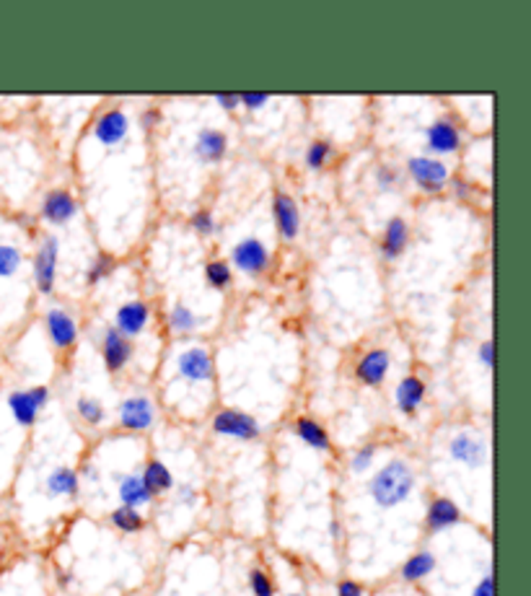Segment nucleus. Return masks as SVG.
<instances>
[{
  "label": "nucleus",
  "mask_w": 531,
  "mask_h": 596,
  "mask_svg": "<svg viewBox=\"0 0 531 596\" xmlns=\"http://www.w3.org/2000/svg\"><path fill=\"white\" fill-rule=\"evenodd\" d=\"M414 485H417V477H414L413 464L405 459H391L371 477L368 495L379 508H397L413 495Z\"/></svg>",
  "instance_id": "f257e3e1"
},
{
  "label": "nucleus",
  "mask_w": 531,
  "mask_h": 596,
  "mask_svg": "<svg viewBox=\"0 0 531 596\" xmlns=\"http://www.w3.org/2000/svg\"><path fill=\"white\" fill-rule=\"evenodd\" d=\"M213 431L223 439L234 441H257L262 436L260 420L237 407H223L213 415Z\"/></svg>",
  "instance_id": "f03ea898"
},
{
  "label": "nucleus",
  "mask_w": 531,
  "mask_h": 596,
  "mask_svg": "<svg viewBox=\"0 0 531 596\" xmlns=\"http://www.w3.org/2000/svg\"><path fill=\"white\" fill-rule=\"evenodd\" d=\"M47 402H50V389L42 387V384L8 394V410L21 428H31Z\"/></svg>",
  "instance_id": "7ed1b4c3"
},
{
  "label": "nucleus",
  "mask_w": 531,
  "mask_h": 596,
  "mask_svg": "<svg viewBox=\"0 0 531 596\" xmlns=\"http://www.w3.org/2000/svg\"><path fill=\"white\" fill-rule=\"evenodd\" d=\"M407 172L414 179V184L422 189V192H441L443 187L448 184V166L443 164L441 158H433V156H413L407 158Z\"/></svg>",
  "instance_id": "20e7f679"
},
{
  "label": "nucleus",
  "mask_w": 531,
  "mask_h": 596,
  "mask_svg": "<svg viewBox=\"0 0 531 596\" xmlns=\"http://www.w3.org/2000/svg\"><path fill=\"white\" fill-rule=\"evenodd\" d=\"M448 456L467 467V470H479L487 464L490 459V448H487V441L474 436V433H456L451 441H448Z\"/></svg>",
  "instance_id": "39448f33"
},
{
  "label": "nucleus",
  "mask_w": 531,
  "mask_h": 596,
  "mask_svg": "<svg viewBox=\"0 0 531 596\" xmlns=\"http://www.w3.org/2000/svg\"><path fill=\"white\" fill-rule=\"evenodd\" d=\"M117 423L122 431L146 433L156 423V407L148 397H127V399L119 402Z\"/></svg>",
  "instance_id": "423d86ee"
},
{
  "label": "nucleus",
  "mask_w": 531,
  "mask_h": 596,
  "mask_svg": "<svg viewBox=\"0 0 531 596\" xmlns=\"http://www.w3.org/2000/svg\"><path fill=\"white\" fill-rule=\"evenodd\" d=\"M58 260H60V241L55 234L42 238L39 252L34 257V280L42 294H50L55 288L58 278Z\"/></svg>",
  "instance_id": "0eeeda50"
},
{
  "label": "nucleus",
  "mask_w": 531,
  "mask_h": 596,
  "mask_svg": "<svg viewBox=\"0 0 531 596\" xmlns=\"http://www.w3.org/2000/svg\"><path fill=\"white\" fill-rule=\"evenodd\" d=\"M231 262L249 278H257L270 270V249L260 238H244L231 249Z\"/></svg>",
  "instance_id": "6e6552de"
},
{
  "label": "nucleus",
  "mask_w": 531,
  "mask_h": 596,
  "mask_svg": "<svg viewBox=\"0 0 531 596\" xmlns=\"http://www.w3.org/2000/svg\"><path fill=\"white\" fill-rule=\"evenodd\" d=\"M177 371L181 379H187L192 384H207V382H213V374H215L213 356L207 353L205 348L192 345V348L179 353Z\"/></svg>",
  "instance_id": "1a4fd4ad"
},
{
  "label": "nucleus",
  "mask_w": 531,
  "mask_h": 596,
  "mask_svg": "<svg viewBox=\"0 0 531 596\" xmlns=\"http://www.w3.org/2000/svg\"><path fill=\"white\" fill-rule=\"evenodd\" d=\"M148 325H150V306H148L146 301H138V298L122 303L117 309V314H115V329L122 332L127 340L143 334Z\"/></svg>",
  "instance_id": "9d476101"
},
{
  "label": "nucleus",
  "mask_w": 531,
  "mask_h": 596,
  "mask_svg": "<svg viewBox=\"0 0 531 596\" xmlns=\"http://www.w3.org/2000/svg\"><path fill=\"white\" fill-rule=\"evenodd\" d=\"M127 135H130V117L122 109H107L93 125V138L101 146H109V149L125 143Z\"/></svg>",
  "instance_id": "9b49d317"
},
{
  "label": "nucleus",
  "mask_w": 531,
  "mask_h": 596,
  "mask_svg": "<svg viewBox=\"0 0 531 596\" xmlns=\"http://www.w3.org/2000/svg\"><path fill=\"white\" fill-rule=\"evenodd\" d=\"M389 368H391V353L384 348H374L366 356H360L355 366V379L366 387H379L386 379Z\"/></svg>",
  "instance_id": "f8f14e48"
},
{
  "label": "nucleus",
  "mask_w": 531,
  "mask_h": 596,
  "mask_svg": "<svg viewBox=\"0 0 531 596\" xmlns=\"http://www.w3.org/2000/svg\"><path fill=\"white\" fill-rule=\"evenodd\" d=\"M425 143H428V150L441 153V156L456 153V150L462 149V130L451 117L436 119L428 127V133H425Z\"/></svg>",
  "instance_id": "ddd939ff"
},
{
  "label": "nucleus",
  "mask_w": 531,
  "mask_h": 596,
  "mask_svg": "<svg viewBox=\"0 0 531 596\" xmlns=\"http://www.w3.org/2000/svg\"><path fill=\"white\" fill-rule=\"evenodd\" d=\"M101 358H104V366L109 374H119V371H125V366L133 358V342L122 332L109 327L101 340Z\"/></svg>",
  "instance_id": "4468645a"
},
{
  "label": "nucleus",
  "mask_w": 531,
  "mask_h": 596,
  "mask_svg": "<svg viewBox=\"0 0 531 596\" xmlns=\"http://www.w3.org/2000/svg\"><path fill=\"white\" fill-rule=\"evenodd\" d=\"M42 218L50 223V226H65L76 218L78 213V203L76 197L68 192V189H52L47 192V197L42 200Z\"/></svg>",
  "instance_id": "2eb2a0df"
},
{
  "label": "nucleus",
  "mask_w": 531,
  "mask_h": 596,
  "mask_svg": "<svg viewBox=\"0 0 531 596\" xmlns=\"http://www.w3.org/2000/svg\"><path fill=\"white\" fill-rule=\"evenodd\" d=\"M456 524H462V511L459 506L446 498V495H436L430 503H428V513H425V527L430 535H441L454 529Z\"/></svg>",
  "instance_id": "dca6fc26"
},
{
  "label": "nucleus",
  "mask_w": 531,
  "mask_h": 596,
  "mask_svg": "<svg viewBox=\"0 0 531 596\" xmlns=\"http://www.w3.org/2000/svg\"><path fill=\"white\" fill-rule=\"evenodd\" d=\"M272 215H275V226L278 234L286 241H294L301 229V213H298V203L288 192H278L272 200Z\"/></svg>",
  "instance_id": "f3484780"
},
{
  "label": "nucleus",
  "mask_w": 531,
  "mask_h": 596,
  "mask_svg": "<svg viewBox=\"0 0 531 596\" xmlns=\"http://www.w3.org/2000/svg\"><path fill=\"white\" fill-rule=\"evenodd\" d=\"M44 322H47V334H50V340H52V345L58 350H70L76 345V340H78V325L73 322V317L68 311L50 309L47 317H44Z\"/></svg>",
  "instance_id": "a211bd4d"
},
{
  "label": "nucleus",
  "mask_w": 531,
  "mask_h": 596,
  "mask_svg": "<svg viewBox=\"0 0 531 596\" xmlns=\"http://www.w3.org/2000/svg\"><path fill=\"white\" fill-rule=\"evenodd\" d=\"M195 153L203 164H221L229 153V135L213 127L200 130L195 138Z\"/></svg>",
  "instance_id": "6ab92c4d"
},
{
  "label": "nucleus",
  "mask_w": 531,
  "mask_h": 596,
  "mask_svg": "<svg viewBox=\"0 0 531 596\" xmlns=\"http://www.w3.org/2000/svg\"><path fill=\"white\" fill-rule=\"evenodd\" d=\"M394 402L402 415H414L425 402V382L417 376H405L394 389Z\"/></svg>",
  "instance_id": "aec40b11"
},
{
  "label": "nucleus",
  "mask_w": 531,
  "mask_h": 596,
  "mask_svg": "<svg viewBox=\"0 0 531 596\" xmlns=\"http://www.w3.org/2000/svg\"><path fill=\"white\" fill-rule=\"evenodd\" d=\"M117 495L119 501H122V506H130V508H146L153 503V495L146 490V485H143V479L138 472H125V475H117Z\"/></svg>",
  "instance_id": "412c9836"
},
{
  "label": "nucleus",
  "mask_w": 531,
  "mask_h": 596,
  "mask_svg": "<svg viewBox=\"0 0 531 596\" xmlns=\"http://www.w3.org/2000/svg\"><path fill=\"white\" fill-rule=\"evenodd\" d=\"M407 241H410V226L405 218L394 215L386 221L384 238H382V254L386 260H397L405 249H407Z\"/></svg>",
  "instance_id": "4be33fe9"
},
{
  "label": "nucleus",
  "mask_w": 531,
  "mask_h": 596,
  "mask_svg": "<svg viewBox=\"0 0 531 596\" xmlns=\"http://www.w3.org/2000/svg\"><path fill=\"white\" fill-rule=\"evenodd\" d=\"M141 479L146 485V490L156 498V495H164L169 490H174L177 479H174V472L161 462V459H148L143 472H141Z\"/></svg>",
  "instance_id": "5701e85b"
},
{
  "label": "nucleus",
  "mask_w": 531,
  "mask_h": 596,
  "mask_svg": "<svg viewBox=\"0 0 531 596\" xmlns=\"http://www.w3.org/2000/svg\"><path fill=\"white\" fill-rule=\"evenodd\" d=\"M44 487H47V493L55 495V498H73V495L78 493V487H81V475H78L73 467L62 464V467H55V470L47 475Z\"/></svg>",
  "instance_id": "b1692460"
},
{
  "label": "nucleus",
  "mask_w": 531,
  "mask_h": 596,
  "mask_svg": "<svg viewBox=\"0 0 531 596\" xmlns=\"http://www.w3.org/2000/svg\"><path fill=\"white\" fill-rule=\"evenodd\" d=\"M294 433L306 444V447L317 448V451H332V439L325 431L322 423H317L314 417H295Z\"/></svg>",
  "instance_id": "393cba45"
},
{
  "label": "nucleus",
  "mask_w": 531,
  "mask_h": 596,
  "mask_svg": "<svg viewBox=\"0 0 531 596\" xmlns=\"http://www.w3.org/2000/svg\"><path fill=\"white\" fill-rule=\"evenodd\" d=\"M436 568H438V560H436V555L430 552V550H420V552H414L410 555L407 560H405V566H402V581H407V584H420V581H425V578H430L433 573H436Z\"/></svg>",
  "instance_id": "a878e982"
},
{
  "label": "nucleus",
  "mask_w": 531,
  "mask_h": 596,
  "mask_svg": "<svg viewBox=\"0 0 531 596\" xmlns=\"http://www.w3.org/2000/svg\"><path fill=\"white\" fill-rule=\"evenodd\" d=\"M109 524H112L117 532H122V535H138V532L146 529L148 521L138 508L117 506L112 513H109Z\"/></svg>",
  "instance_id": "bb28decb"
},
{
  "label": "nucleus",
  "mask_w": 531,
  "mask_h": 596,
  "mask_svg": "<svg viewBox=\"0 0 531 596\" xmlns=\"http://www.w3.org/2000/svg\"><path fill=\"white\" fill-rule=\"evenodd\" d=\"M205 280H207V286H210V288H215V291H226V288H231V283H234L231 265H229V262H223V260H213V262H207Z\"/></svg>",
  "instance_id": "cd10ccee"
},
{
  "label": "nucleus",
  "mask_w": 531,
  "mask_h": 596,
  "mask_svg": "<svg viewBox=\"0 0 531 596\" xmlns=\"http://www.w3.org/2000/svg\"><path fill=\"white\" fill-rule=\"evenodd\" d=\"M76 410H78V417L86 423V425H101L107 420V407L101 399L96 397H81L76 402Z\"/></svg>",
  "instance_id": "c85d7f7f"
},
{
  "label": "nucleus",
  "mask_w": 531,
  "mask_h": 596,
  "mask_svg": "<svg viewBox=\"0 0 531 596\" xmlns=\"http://www.w3.org/2000/svg\"><path fill=\"white\" fill-rule=\"evenodd\" d=\"M332 158H334V149H332V143H326V141H314V143L309 146V150H306V166L314 169V172L326 169V166L332 164Z\"/></svg>",
  "instance_id": "c756f323"
},
{
  "label": "nucleus",
  "mask_w": 531,
  "mask_h": 596,
  "mask_svg": "<svg viewBox=\"0 0 531 596\" xmlns=\"http://www.w3.org/2000/svg\"><path fill=\"white\" fill-rule=\"evenodd\" d=\"M169 327H172L174 334H187V332H192V329L197 327V317H195V311L189 306L177 303L172 309V314H169Z\"/></svg>",
  "instance_id": "7c9ffc66"
},
{
  "label": "nucleus",
  "mask_w": 531,
  "mask_h": 596,
  "mask_svg": "<svg viewBox=\"0 0 531 596\" xmlns=\"http://www.w3.org/2000/svg\"><path fill=\"white\" fill-rule=\"evenodd\" d=\"M21 260H24V254H21L19 246H13V244H3V241H0V278H11V275H16L19 268H21Z\"/></svg>",
  "instance_id": "2f4dec72"
},
{
  "label": "nucleus",
  "mask_w": 531,
  "mask_h": 596,
  "mask_svg": "<svg viewBox=\"0 0 531 596\" xmlns=\"http://www.w3.org/2000/svg\"><path fill=\"white\" fill-rule=\"evenodd\" d=\"M249 592H252V596H275V581L270 578L265 568H252Z\"/></svg>",
  "instance_id": "473e14b6"
},
{
  "label": "nucleus",
  "mask_w": 531,
  "mask_h": 596,
  "mask_svg": "<svg viewBox=\"0 0 531 596\" xmlns=\"http://www.w3.org/2000/svg\"><path fill=\"white\" fill-rule=\"evenodd\" d=\"M112 270H115V260H112L109 254H96L93 262L89 265V270H86V283H89V286H96V283L104 280Z\"/></svg>",
  "instance_id": "72a5a7b5"
},
{
  "label": "nucleus",
  "mask_w": 531,
  "mask_h": 596,
  "mask_svg": "<svg viewBox=\"0 0 531 596\" xmlns=\"http://www.w3.org/2000/svg\"><path fill=\"white\" fill-rule=\"evenodd\" d=\"M376 451H379L376 444H366V447H360L355 451L353 456H350V470H353L355 475H363L366 470H371V464L376 459Z\"/></svg>",
  "instance_id": "f704fd0d"
},
{
  "label": "nucleus",
  "mask_w": 531,
  "mask_h": 596,
  "mask_svg": "<svg viewBox=\"0 0 531 596\" xmlns=\"http://www.w3.org/2000/svg\"><path fill=\"white\" fill-rule=\"evenodd\" d=\"M189 226L200 234V237H210L213 231H215V218H213V213L207 208H200L192 213V218H189Z\"/></svg>",
  "instance_id": "c9c22d12"
},
{
  "label": "nucleus",
  "mask_w": 531,
  "mask_h": 596,
  "mask_svg": "<svg viewBox=\"0 0 531 596\" xmlns=\"http://www.w3.org/2000/svg\"><path fill=\"white\" fill-rule=\"evenodd\" d=\"M267 101H270L267 93H238V104H241L246 112H260Z\"/></svg>",
  "instance_id": "e433bc0d"
},
{
  "label": "nucleus",
  "mask_w": 531,
  "mask_h": 596,
  "mask_svg": "<svg viewBox=\"0 0 531 596\" xmlns=\"http://www.w3.org/2000/svg\"><path fill=\"white\" fill-rule=\"evenodd\" d=\"M397 181H399V174H397V169H391V166H379L376 169V184H379V189H394L397 187Z\"/></svg>",
  "instance_id": "4c0bfd02"
},
{
  "label": "nucleus",
  "mask_w": 531,
  "mask_h": 596,
  "mask_svg": "<svg viewBox=\"0 0 531 596\" xmlns=\"http://www.w3.org/2000/svg\"><path fill=\"white\" fill-rule=\"evenodd\" d=\"M472 596H495V578H493V570L485 573V576L477 581V586L472 589Z\"/></svg>",
  "instance_id": "58836bf2"
},
{
  "label": "nucleus",
  "mask_w": 531,
  "mask_h": 596,
  "mask_svg": "<svg viewBox=\"0 0 531 596\" xmlns=\"http://www.w3.org/2000/svg\"><path fill=\"white\" fill-rule=\"evenodd\" d=\"M337 596H366V589L363 584H358L353 578H345L337 584Z\"/></svg>",
  "instance_id": "ea45409f"
},
{
  "label": "nucleus",
  "mask_w": 531,
  "mask_h": 596,
  "mask_svg": "<svg viewBox=\"0 0 531 596\" xmlns=\"http://www.w3.org/2000/svg\"><path fill=\"white\" fill-rule=\"evenodd\" d=\"M158 122H161V109L158 107H148L146 112L141 115V127L143 130H153V127H158Z\"/></svg>",
  "instance_id": "a19ab883"
},
{
  "label": "nucleus",
  "mask_w": 531,
  "mask_h": 596,
  "mask_svg": "<svg viewBox=\"0 0 531 596\" xmlns=\"http://www.w3.org/2000/svg\"><path fill=\"white\" fill-rule=\"evenodd\" d=\"M177 503H181V506H195L197 503V490L192 485H179Z\"/></svg>",
  "instance_id": "79ce46f5"
},
{
  "label": "nucleus",
  "mask_w": 531,
  "mask_h": 596,
  "mask_svg": "<svg viewBox=\"0 0 531 596\" xmlns=\"http://www.w3.org/2000/svg\"><path fill=\"white\" fill-rule=\"evenodd\" d=\"M215 104L221 107V109H226V112H237L238 107V93H218L215 96Z\"/></svg>",
  "instance_id": "37998d69"
},
{
  "label": "nucleus",
  "mask_w": 531,
  "mask_h": 596,
  "mask_svg": "<svg viewBox=\"0 0 531 596\" xmlns=\"http://www.w3.org/2000/svg\"><path fill=\"white\" fill-rule=\"evenodd\" d=\"M479 360H482V366L493 368V360H495V342L493 340H485L479 345Z\"/></svg>",
  "instance_id": "c03bdc74"
},
{
  "label": "nucleus",
  "mask_w": 531,
  "mask_h": 596,
  "mask_svg": "<svg viewBox=\"0 0 531 596\" xmlns=\"http://www.w3.org/2000/svg\"><path fill=\"white\" fill-rule=\"evenodd\" d=\"M451 187H454V192H456L459 197H467V195H470V184H467L464 179H454Z\"/></svg>",
  "instance_id": "a18cd8bd"
},
{
  "label": "nucleus",
  "mask_w": 531,
  "mask_h": 596,
  "mask_svg": "<svg viewBox=\"0 0 531 596\" xmlns=\"http://www.w3.org/2000/svg\"><path fill=\"white\" fill-rule=\"evenodd\" d=\"M329 536H332L334 542L342 536V527H340V521H337V519H334V521H329Z\"/></svg>",
  "instance_id": "49530a36"
},
{
  "label": "nucleus",
  "mask_w": 531,
  "mask_h": 596,
  "mask_svg": "<svg viewBox=\"0 0 531 596\" xmlns=\"http://www.w3.org/2000/svg\"><path fill=\"white\" fill-rule=\"evenodd\" d=\"M58 584H60V586H62V589H68V586H70V573H62V570H60V573H58Z\"/></svg>",
  "instance_id": "de8ad7c7"
},
{
  "label": "nucleus",
  "mask_w": 531,
  "mask_h": 596,
  "mask_svg": "<svg viewBox=\"0 0 531 596\" xmlns=\"http://www.w3.org/2000/svg\"><path fill=\"white\" fill-rule=\"evenodd\" d=\"M286 596H303V594H286Z\"/></svg>",
  "instance_id": "09e8293b"
},
{
  "label": "nucleus",
  "mask_w": 531,
  "mask_h": 596,
  "mask_svg": "<svg viewBox=\"0 0 531 596\" xmlns=\"http://www.w3.org/2000/svg\"><path fill=\"white\" fill-rule=\"evenodd\" d=\"M207 596H223V594H207Z\"/></svg>",
  "instance_id": "8fccbe9b"
}]
</instances>
